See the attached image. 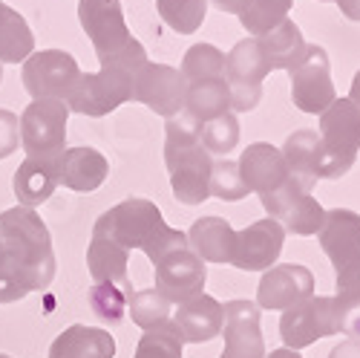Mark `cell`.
<instances>
[{
    "label": "cell",
    "instance_id": "cb8c5ba5",
    "mask_svg": "<svg viewBox=\"0 0 360 358\" xmlns=\"http://www.w3.org/2000/svg\"><path fill=\"white\" fill-rule=\"evenodd\" d=\"M115 338L101 326L72 323L49 347V358H112Z\"/></svg>",
    "mask_w": 360,
    "mask_h": 358
},
{
    "label": "cell",
    "instance_id": "6da1fadb",
    "mask_svg": "<svg viewBox=\"0 0 360 358\" xmlns=\"http://www.w3.org/2000/svg\"><path fill=\"white\" fill-rule=\"evenodd\" d=\"M0 243L6 260V283L26 297L41 292L55 278V252L46 223L35 214V208H6L0 211Z\"/></svg>",
    "mask_w": 360,
    "mask_h": 358
},
{
    "label": "cell",
    "instance_id": "277c9868",
    "mask_svg": "<svg viewBox=\"0 0 360 358\" xmlns=\"http://www.w3.org/2000/svg\"><path fill=\"white\" fill-rule=\"evenodd\" d=\"M144 61H150V58H147L144 47L133 38L118 55L101 61L98 73H81L70 99H67L70 113L101 118V116L118 110L122 104H127L130 93H133V75Z\"/></svg>",
    "mask_w": 360,
    "mask_h": 358
},
{
    "label": "cell",
    "instance_id": "836d02e7",
    "mask_svg": "<svg viewBox=\"0 0 360 358\" xmlns=\"http://www.w3.org/2000/svg\"><path fill=\"white\" fill-rule=\"evenodd\" d=\"M182 347H185V341L179 335L176 323L165 321V323L153 326V330H144L133 358H182Z\"/></svg>",
    "mask_w": 360,
    "mask_h": 358
},
{
    "label": "cell",
    "instance_id": "ac0fdd59",
    "mask_svg": "<svg viewBox=\"0 0 360 358\" xmlns=\"http://www.w3.org/2000/svg\"><path fill=\"white\" fill-rule=\"evenodd\" d=\"M314 295V275L300 263H280L265 268L257 289V307L283 312Z\"/></svg>",
    "mask_w": 360,
    "mask_h": 358
},
{
    "label": "cell",
    "instance_id": "ffe728a7",
    "mask_svg": "<svg viewBox=\"0 0 360 358\" xmlns=\"http://www.w3.org/2000/svg\"><path fill=\"white\" fill-rule=\"evenodd\" d=\"M61 159H64V151L26 156L20 162V168L12 176V188L23 208L44 205L52 197V191L58 188V176H61Z\"/></svg>",
    "mask_w": 360,
    "mask_h": 358
},
{
    "label": "cell",
    "instance_id": "ee69618b",
    "mask_svg": "<svg viewBox=\"0 0 360 358\" xmlns=\"http://www.w3.org/2000/svg\"><path fill=\"white\" fill-rule=\"evenodd\" d=\"M265 358H303L297 350H288V347H283V350H271V355H265Z\"/></svg>",
    "mask_w": 360,
    "mask_h": 358
},
{
    "label": "cell",
    "instance_id": "e0dca14e",
    "mask_svg": "<svg viewBox=\"0 0 360 358\" xmlns=\"http://www.w3.org/2000/svg\"><path fill=\"white\" fill-rule=\"evenodd\" d=\"M225 347L219 358H265V341L259 330V307L251 301H228L222 307Z\"/></svg>",
    "mask_w": 360,
    "mask_h": 358
},
{
    "label": "cell",
    "instance_id": "d4e9b609",
    "mask_svg": "<svg viewBox=\"0 0 360 358\" xmlns=\"http://www.w3.org/2000/svg\"><path fill=\"white\" fill-rule=\"evenodd\" d=\"M236 231L222 217H202L188 231V249L205 263H231Z\"/></svg>",
    "mask_w": 360,
    "mask_h": 358
},
{
    "label": "cell",
    "instance_id": "8992f818",
    "mask_svg": "<svg viewBox=\"0 0 360 358\" xmlns=\"http://www.w3.org/2000/svg\"><path fill=\"white\" fill-rule=\"evenodd\" d=\"M271 73L257 38H243L225 55V84L231 93V113H251L262 99V81Z\"/></svg>",
    "mask_w": 360,
    "mask_h": 358
},
{
    "label": "cell",
    "instance_id": "5bb4252c",
    "mask_svg": "<svg viewBox=\"0 0 360 358\" xmlns=\"http://www.w3.org/2000/svg\"><path fill=\"white\" fill-rule=\"evenodd\" d=\"M317 237L326 257L335 266V278H349L360 272V214L349 211V208L326 211Z\"/></svg>",
    "mask_w": 360,
    "mask_h": 358
},
{
    "label": "cell",
    "instance_id": "603a6c76",
    "mask_svg": "<svg viewBox=\"0 0 360 358\" xmlns=\"http://www.w3.org/2000/svg\"><path fill=\"white\" fill-rule=\"evenodd\" d=\"M107 173H110V162L104 159L101 151H96V147H67L61 159L58 185L86 194V191L101 188Z\"/></svg>",
    "mask_w": 360,
    "mask_h": 358
},
{
    "label": "cell",
    "instance_id": "7402d4cb",
    "mask_svg": "<svg viewBox=\"0 0 360 358\" xmlns=\"http://www.w3.org/2000/svg\"><path fill=\"white\" fill-rule=\"evenodd\" d=\"M280 154L285 159L288 176L303 191L311 194V188L317 185V179L323 173V144H320L317 130H306V128L294 130L280 147Z\"/></svg>",
    "mask_w": 360,
    "mask_h": 358
},
{
    "label": "cell",
    "instance_id": "ab89813d",
    "mask_svg": "<svg viewBox=\"0 0 360 358\" xmlns=\"http://www.w3.org/2000/svg\"><path fill=\"white\" fill-rule=\"evenodd\" d=\"M328 358H360V338H343L332 347Z\"/></svg>",
    "mask_w": 360,
    "mask_h": 358
},
{
    "label": "cell",
    "instance_id": "d6986e66",
    "mask_svg": "<svg viewBox=\"0 0 360 358\" xmlns=\"http://www.w3.org/2000/svg\"><path fill=\"white\" fill-rule=\"evenodd\" d=\"M236 168H239V176H243L248 194H259V197L277 191L283 183L291 179L280 147L268 144V142L248 144L243 151V156H239Z\"/></svg>",
    "mask_w": 360,
    "mask_h": 358
},
{
    "label": "cell",
    "instance_id": "7bdbcfd3",
    "mask_svg": "<svg viewBox=\"0 0 360 358\" xmlns=\"http://www.w3.org/2000/svg\"><path fill=\"white\" fill-rule=\"evenodd\" d=\"M349 101L360 110V70L354 73V78H352V93H349Z\"/></svg>",
    "mask_w": 360,
    "mask_h": 358
},
{
    "label": "cell",
    "instance_id": "bcb514c9",
    "mask_svg": "<svg viewBox=\"0 0 360 358\" xmlns=\"http://www.w3.org/2000/svg\"><path fill=\"white\" fill-rule=\"evenodd\" d=\"M0 81H4V67H0Z\"/></svg>",
    "mask_w": 360,
    "mask_h": 358
},
{
    "label": "cell",
    "instance_id": "30bf717a",
    "mask_svg": "<svg viewBox=\"0 0 360 358\" xmlns=\"http://www.w3.org/2000/svg\"><path fill=\"white\" fill-rule=\"evenodd\" d=\"M188 81L170 64H153L144 61L133 75V93L130 99L150 107L162 118H173L185 110Z\"/></svg>",
    "mask_w": 360,
    "mask_h": 358
},
{
    "label": "cell",
    "instance_id": "2e32d148",
    "mask_svg": "<svg viewBox=\"0 0 360 358\" xmlns=\"http://www.w3.org/2000/svg\"><path fill=\"white\" fill-rule=\"evenodd\" d=\"M153 266H156V289L167 297L170 304L179 307V304L191 301V297L202 295L205 280H207V266L188 246L165 254Z\"/></svg>",
    "mask_w": 360,
    "mask_h": 358
},
{
    "label": "cell",
    "instance_id": "e575fe53",
    "mask_svg": "<svg viewBox=\"0 0 360 358\" xmlns=\"http://www.w3.org/2000/svg\"><path fill=\"white\" fill-rule=\"evenodd\" d=\"M199 142L202 147L211 156H228L236 142H239V122H236V113H222L211 122L202 125V133H199Z\"/></svg>",
    "mask_w": 360,
    "mask_h": 358
},
{
    "label": "cell",
    "instance_id": "4fadbf2b",
    "mask_svg": "<svg viewBox=\"0 0 360 358\" xmlns=\"http://www.w3.org/2000/svg\"><path fill=\"white\" fill-rule=\"evenodd\" d=\"M78 20L98 61L118 55L133 41L122 12V0H78Z\"/></svg>",
    "mask_w": 360,
    "mask_h": 358
},
{
    "label": "cell",
    "instance_id": "7dc6e473",
    "mask_svg": "<svg viewBox=\"0 0 360 358\" xmlns=\"http://www.w3.org/2000/svg\"><path fill=\"white\" fill-rule=\"evenodd\" d=\"M320 4H332V0H320Z\"/></svg>",
    "mask_w": 360,
    "mask_h": 358
},
{
    "label": "cell",
    "instance_id": "44dd1931",
    "mask_svg": "<svg viewBox=\"0 0 360 358\" xmlns=\"http://www.w3.org/2000/svg\"><path fill=\"white\" fill-rule=\"evenodd\" d=\"M179 335L185 344H205L214 341L222 333V304L211 295H196L191 301L179 304V309L170 315Z\"/></svg>",
    "mask_w": 360,
    "mask_h": 358
},
{
    "label": "cell",
    "instance_id": "3957f363",
    "mask_svg": "<svg viewBox=\"0 0 360 358\" xmlns=\"http://www.w3.org/2000/svg\"><path fill=\"white\" fill-rule=\"evenodd\" d=\"M202 125L188 113L167 118L165 125V165L170 171V188L182 205H202L211 197L214 159L199 142Z\"/></svg>",
    "mask_w": 360,
    "mask_h": 358
},
{
    "label": "cell",
    "instance_id": "f546056e",
    "mask_svg": "<svg viewBox=\"0 0 360 358\" xmlns=\"http://www.w3.org/2000/svg\"><path fill=\"white\" fill-rule=\"evenodd\" d=\"M188 84L196 81H225V52L214 44H193L179 67Z\"/></svg>",
    "mask_w": 360,
    "mask_h": 358
},
{
    "label": "cell",
    "instance_id": "f1b7e54d",
    "mask_svg": "<svg viewBox=\"0 0 360 358\" xmlns=\"http://www.w3.org/2000/svg\"><path fill=\"white\" fill-rule=\"evenodd\" d=\"M193 122L205 125L211 118L231 113V93L225 81H196L188 84V96H185V110Z\"/></svg>",
    "mask_w": 360,
    "mask_h": 358
},
{
    "label": "cell",
    "instance_id": "8fae6325",
    "mask_svg": "<svg viewBox=\"0 0 360 358\" xmlns=\"http://www.w3.org/2000/svg\"><path fill=\"white\" fill-rule=\"evenodd\" d=\"M280 335L288 350H303L317 338L338 335L335 321V295H311L288 309L280 318Z\"/></svg>",
    "mask_w": 360,
    "mask_h": 358
},
{
    "label": "cell",
    "instance_id": "9c48e42d",
    "mask_svg": "<svg viewBox=\"0 0 360 358\" xmlns=\"http://www.w3.org/2000/svg\"><path fill=\"white\" fill-rule=\"evenodd\" d=\"M67 101L32 99L20 116V144L26 156H44L67 151Z\"/></svg>",
    "mask_w": 360,
    "mask_h": 358
},
{
    "label": "cell",
    "instance_id": "c3c4849f",
    "mask_svg": "<svg viewBox=\"0 0 360 358\" xmlns=\"http://www.w3.org/2000/svg\"><path fill=\"white\" fill-rule=\"evenodd\" d=\"M0 358H9V355H4V352H0Z\"/></svg>",
    "mask_w": 360,
    "mask_h": 358
},
{
    "label": "cell",
    "instance_id": "60d3db41",
    "mask_svg": "<svg viewBox=\"0 0 360 358\" xmlns=\"http://www.w3.org/2000/svg\"><path fill=\"white\" fill-rule=\"evenodd\" d=\"M207 4H214L219 12H228V15H243V9L251 0H207Z\"/></svg>",
    "mask_w": 360,
    "mask_h": 358
},
{
    "label": "cell",
    "instance_id": "f35d334b",
    "mask_svg": "<svg viewBox=\"0 0 360 358\" xmlns=\"http://www.w3.org/2000/svg\"><path fill=\"white\" fill-rule=\"evenodd\" d=\"M20 144V118L12 110H0V159H9Z\"/></svg>",
    "mask_w": 360,
    "mask_h": 358
},
{
    "label": "cell",
    "instance_id": "7c38bea8",
    "mask_svg": "<svg viewBox=\"0 0 360 358\" xmlns=\"http://www.w3.org/2000/svg\"><path fill=\"white\" fill-rule=\"evenodd\" d=\"M259 199H262V208L268 211V217L277 220L285 234L311 237L323 228L326 208L309 191L300 188L294 179H288V183H283L277 191L265 194Z\"/></svg>",
    "mask_w": 360,
    "mask_h": 358
},
{
    "label": "cell",
    "instance_id": "d590c367",
    "mask_svg": "<svg viewBox=\"0 0 360 358\" xmlns=\"http://www.w3.org/2000/svg\"><path fill=\"white\" fill-rule=\"evenodd\" d=\"M127 297L130 295L115 289V283H96L89 289V307H93V312L104 323L115 326V323H122V318L127 312Z\"/></svg>",
    "mask_w": 360,
    "mask_h": 358
},
{
    "label": "cell",
    "instance_id": "1f68e13d",
    "mask_svg": "<svg viewBox=\"0 0 360 358\" xmlns=\"http://www.w3.org/2000/svg\"><path fill=\"white\" fill-rule=\"evenodd\" d=\"M159 18L179 35H193L205 23L207 0H156Z\"/></svg>",
    "mask_w": 360,
    "mask_h": 358
},
{
    "label": "cell",
    "instance_id": "9a60e30c",
    "mask_svg": "<svg viewBox=\"0 0 360 358\" xmlns=\"http://www.w3.org/2000/svg\"><path fill=\"white\" fill-rule=\"evenodd\" d=\"M285 246V231L277 220L265 217L251 223L248 228L236 231L231 266L243 268V272H265V268L277 266Z\"/></svg>",
    "mask_w": 360,
    "mask_h": 358
},
{
    "label": "cell",
    "instance_id": "4dcf8cb0",
    "mask_svg": "<svg viewBox=\"0 0 360 358\" xmlns=\"http://www.w3.org/2000/svg\"><path fill=\"white\" fill-rule=\"evenodd\" d=\"M127 315L133 318L136 326H141V330H153V326L170 321L173 304L156 286L153 289H139L127 297Z\"/></svg>",
    "mask_w": 360,
    "mask_h": 358
},
{
    "label": "cell",
    "instance_id": "d6a6232c",
    "mask_svg": "<svg viewBox=\"0 0 360 358\" xmlns=\"http://www.w3.org/2000/svg\"><path fill=\"white\" fill-rule=\"evenodd\" d=\"M291 4L294 0H251L243 9V15H239V23H243L248 35L262 38L265 32H271L277 23H283L288 18Z\"/></svg>",
    "mask_w": 360,
    "mask_h": 358
},
{
    "label": "cell",
    "instance_id": "f6af8a7d",
    "mask_svg": "<svg viewBox=\"0 0 360 358\" xmlns=\"http://www.w3.org/2000/svg\"><path fill=\"white\" fill-rule=\"evenodd\" d=\"M12 301H18V297H15L4 283H0V304H12Z\"/></svg>",
    "mask_w": 360,
    "mask_h": 358
},
{
    "label": "cell",
    "instance_id": "484cf974",
    "mask_svg": "<svg viewBox=\"0 0 360 358\" xmlns=\"http://www.w3.org/2000/svg\"><path fill=\"white\" fill-rule=\"evenodd\" d=\"M127 263H130L127 249L112 243L104 234H93L89 249H86V266H89V278L96 283H122L127 295H133L127 283Z\"/></svg>",
    "mask_w": 360,
    "mask_h": 358
},
{
    "label": "cell",
    "instance_id": "52a82bcc",
    "mask_svg": "<svg viewBox=\"0 0 360 358\" xmlns=\"http://www.w3.org/2000/svg\"><path fill=\"white\" fill-rule=\"evenodd\" d=\"M81 75L78 61L64 49H41L23 61V87L32 99L67 101Z\"/></svg>",
    "mask_w": 360,
    "mask_h": 358
},
{
    "label": "cell",
    "instance_id": "74e56055",
    "mask_svg": "<svg viewBox=\"0 0 360 358\" xmlns=\"http://www.w3.org/2000/svg\"><path fill=\"white\" fill-rule=\"evenodd\" d=\"M335 321H338L340 335L360 338V297H338L335 295Z\"/></svg>",
    "mask_w": 360,
    "mask_h": 358
},
{
    "label": "cell",
    "instance_id": "8d00e7d4",
    "mask_svg": "<svg viewBox=\"0 0 360 358\" xmlns=\"http://www.w3.org/2000/svg\"><path fill=\"white\" fill-rule=\"evenodd\" d=\"M211 197H217L222 202H236V199L248 197V188L243 183V176H239L236 162H231L228 156L214 162V168H211Z\"/></svg>",
    "mask_w": 360,
    "mask_h": 358
},
{
    "label": "cell",
    "instance_id": "7a4b0ae2",
    "mask_svg": "<svg viewBox=\"0 0 360 358\" xmlns=\"http://www.w3.org/2000/svg\"><path fill=\"white\" fill-rule=\"evenodd\" d=\"M93 234L110 237L112 243H118L127 252L141 249L150 257V263H159L165 254L188 246V234L170 228L159 211V205L141 197H130L112 205L110 211H104L96 220Z\"/></svg>",
    "mask_w": 360,
    "mask_h": 358
},
{
    "label": "cell",
    "instance_id": "b9f144b4",
    "mask_svg": "<svg viewBox=\"0 0 360 358\" xmlns=\"http://www.w3.org/2000/svg\"><path fill=\"white\" fill-rule=\"evenodd\" d=\"M349 20H360V0H335Z\"/></svg>",
    "mask_w": 360,
    "mask_h": 358
},
{
    "label": "cell",
    "instance_id": "ba28073f",
    "mask_svg": "<svg viewBox=\"0 0 360 358\" xmlns=\"http://www.w3.org/2000/svg\"><path fill=\"white\" fill-rule=\"evenodd\" d=\"M288 75H291V101L297 110L320 116L338 99L332 70H328V55L317 44H306V52L300 55L294 67H288Z\"/></svg>",
    "mask_w": 360,
    "mask_h": 358
},
{
    "label": "cell",
    "instance_id": "4316f807",
    "mask_svg": "<svg viewBox=\"0 0 360 358\" xmlns=\"http://www.w3.org/2000/svg\"><path fill=\"white\" fill-rule=\"evenodd\" d=\"M265 58H268V67L271 70H288L300 61V55L306 52V38L300 32V26L285 18L283 23H277L271 32H265L262 38H257Z\"/></svg>",
    "mask_w": 360,
    "mask_h": 358
},
{
    "label": "cell",
    "instance_id": "5b68a950",
    "mask_svg": "<svg viewBox=\"0 0 360 358\" xmlns=\"http://www.w3.org/2000/svg\"><path fill=\"white\" fill-rule=\"evenodd\" d=\"M323 173L320 179H340L352 171L360 151V110L349 99H335L320 113Z\"/></svg>",
    "mask_w": 360,
    "mask_h": 358
},
{
    "label": "cell",
    "instance_id": "83f0119b",
    "mask_svg": "<svg viewBox=\"0 0 360 358\" xmlns=\"http://www.w3.org/2000/svg\"><path fill=\"white\" fill-rule=\"evenodd\" d=\"M35 52V35L26 18L0 0V64L26 61Z\"/></svg>",
    "mask_w": 360,
    "mask_h": 358
}]
</instances>
